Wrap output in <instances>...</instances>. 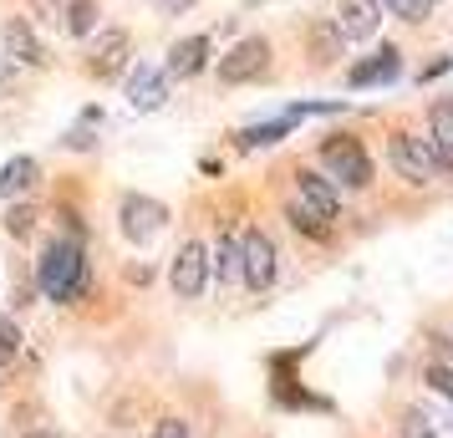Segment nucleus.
Wrapping results in <instances>:
<instances>
[{"label":"nucleus","mask_w":453,"mask_h":438,"mask_svg":"<svg viewBox=\"0 0 453 438\" xmlns=\"http://www.w3.org/2000/svg\"><path fill=\"white\" fill-rule=\"evenodd\" d=\"M36 286H42L46 301H62V306H77L92 286V271H87V250L82 240H46L42 260H36Z\"/></svg>","instance_id":"nucleus-1"},{"label":"nucleus","mask_w":453,"mask_h":438,"mask_svg":"<svg viewBox=\"0 0 453 438\" xmlns=\"http://www.w3.org/2000/svg\"><path fill=\"white\" fill-rule=\"evenodd\" d=\"M392 168H397V179L412 188H428L438 184V179H449V158L433 148V138H423V133H392Z\"/></svg>","instance_id":"nucleus-2"},{"label":"nucleus","mask_w":453,"mask_h":438,"mask_svg":"<svg viewBox=\"0 0 453 438\" xmlns=\"http://www.w3.org/2000/svg\"><path fill=\"white\" fill-rule=\"evenodd\" d=\"M321 164H326V173L336 184H347V188L372 184V158L357 138H326V143H321Z\"/></svg>","instance_id":"nucleus-3"},{"label":"nucleus","mask_w":453,"mask_h":438,"mask_svg":"<svg viewBox=\"0 0 453 438\" xmlns=\"http://www.w3.org/2000/svg\"><path fill=\"white\" fill-rule=\"evenodd\" d=\"M209 245L204 240H188L184 250L173 255V265H168V286H173V296L179 301H199V296L209 291Z\"/></svg>","instance_id":"nucleus-4"},{"label":"nucleus","mask_w":453,"mask_h":438,"mask_svg":"<svg viewBox=\"0 0 453 438\" xmlns=\"http://www.w3.org/2000/svg\"><path fill=\"white\" fill-rule=\"evenodd\" d=\"M270 72V42L265 36H245V42H234L219 57V82L225 87H240V82H260Z\"/></svg>","instance_id":"nucleus-5"},{"label":"nucleus","mask_w":453,"mask_h":438,"mask_svg":"<svg viewBox=\"0 0 453 438\" xmlns=\"http://www.w3.org/2000/svg\"><path fill=\"white\" fill-rule=\"evenodd\" d=\"M164 225H168V209L158 199H148V194H123L118 199V230H123V240L148 245Z\"/></svg>","instance_id":"nucleus-6"},{"label":"nucleus","mask_w":453,"mask_h":438,"mask_svg":"<svg viewBox=\"0 0 453 438\" xmlns=\"http://www.w3.org/2000/svg\"><path fill=\"white\" fill-rule=\"evenodd\" d=\"M240 280L250 291H270L275 286V245H270L265 230L240 234Z\"/></svg>","instance_id":"nucleus-7"},{"label":"nucleus","mask_w":453,"mask_h":438,"mask_svg":"<svg viewBox=\"0 0 453 438\" xmlns=\"http://www.w3.org/2000/svg\"><path fill=\"white\" fill-rule=\"evenodd\" d=\"M331 26H336L342 42H372L377 26H382V0H336Z\"/></svg>","instance_id":"nucleus-8"},{"label":"nucleus","mask_w":453,"mask_h":438,"mask_svg":"<svg viewBox=\"0 0 453 438\" xmlns=\"http://www.w3.org/2000/svg\"><path fill=\"white\" fill-rule=\"evenodd\" d=\"M0 46H5V57L11 62H21V66H46L51 62V51L42 46V36L31 31V21H5V31H0Z\"/></svg>","instance_id":"nucleus-9"},{"label":"nucleus","mask_w":453,"mask_h":438,"mask_svg":"<svg viewBox=\"0 0 453 438\" xmlns=\"http://www.w3.org/2000/svg\"><path fill=\"white\" fill-rule=\"evenodd\" d=\"M127 51H133V36H127V31H107V36H97L92 57H87V72L107 82V77H118L127 66Z\"/></svg>","instance_id":"nucleus-10"},{"label":"nucleus","mask_w":453,"mask_h":438,"mask_svg":"<svg viewBox=\"0 0 453 438\" xmlns=\"http://www.w3.org/2000/svg\"><path fill=\"white\" fill-rule=\"evenodd\" d=\"M296 199L311 209V214H321V219H336L342 214V199H336V188H331V179H321V173H311V168H301L296 173Z\"/></svg>","instance_id":"nucleus-11"},{"label":"nucleus","mask_w":453,"mask_h":438,"mask_svg":"<svg viewBox=\"0 0 453 438\" xmlns=\"http://www.w3.org/2000/svg\"><path fill=\"white\" fill-rule=\"evenodd\" d=\"M209 62V36H184V42L168 51V62H164V77L168 82H184V77H199Z\"/></svg>","instance_id":"nucleus-12"},{"label":"nucleus","mask_w":453,"mask_h":438,"mask_svg":"<svg viewBox=\"0 0 453 438\" xmlns=\"http://www.w3.org/2000/svg\"><path fill=\"white\" fill-rule=\"evenodd\" d=\"M397 72H403V51H397V46H382V51H372L367 62L351 66L347 82L351 87H377V82H392Z\"/></svg>","instance_id":"nucleus-13"},{"label":"nucleus","mask_w":453,"mask_h":438,"mask_svg":"<svg viewBox=\"0 0 453 438\" xmlns=\"http://www.w3.org/2000/svg\"><path fill=\"white\" fill-rule=\"evenodd\" d=\"M127 97H133V107H138V112L164 107V103H168V77H164V66H138V72H133V82H127Z\"/></svg>","instance_id":"nucleus-14"},{"label":"nucleus","mask_w":453,"mask_h":438,"mask_svg":"<svg viewBox=\"0 0 453 438\" xmlns=\"http://www.w3.org/2000/svg\"><path fill=\"white\" fill-rule=\"evenodd\" d=\"M36 184H42V164L36 158H11L0 168V199H26Z\"/></svg>","instance_id":"nucleus-15"},{"label":"nucleus","mask_w":453,"mask_h":438,"mask_svg":"<svg viewBox=\"0 0 453 438\" xmlns=\"http://www.w3.org/2000/svg\"><path fill=\"white\" fill-rule=\"evenodd\" d=\"M428 138H433V148H438V153L453 164V97H438V103H433V112H428Z\"/></svg>","instance_id":"nucleus-16"},{"label":"nucleus","mask_w":453,"mask_h":438,"mask_svg":"<svg viewBox=\"0 0 453 438\" xmlns=\"http://www.w3.org/2000/svg\"><path fill=\"white\" fill-rule=\"evenodd\" d=\"M290 123H296V118H275V123H255V127H245V133H234V143L240 148H265V143H280V138H286L290 133Z\"/></svg>","instance_id":"nucleus-17"},{"label":"nucleus","mask_w":453,"mask_h":438,"mask_svg":"<svg viewBox=\"0 0 453 438\" xmlns=\"http://www.w3.org/2000/svg\"><path fill=\"white\" fill-rule=\"evenodd\" d=\"M209 271L219 275V280H240V234H225V240H219V250L209 255Z\"/></svg>","instance_id":"nucleus-18"},{"label":"nucleus","mask_w":453,"mask_h":438,"mask_svg":"<svg viewBox=\"0 0 453 438\" xmlns=\"http://www.w3.org/2000/svg\"><path fill=\"white\" fill-rule=\"evenodd\" d=\"M286 219H290V225H296L301 234H311V240H326V234H331L326 219H321V214H311L301 199H290V204H286Z\"/></svg>","instance_id":"nucleus-19"},{"label":"nucleus","mask_w":453,"mask_h":438,"mask_svg":"<svg viewBox=\"0 0 453 438\" xmlns=\"http://www.w3.org/2000/svg\"><path fill=\"white\" fill-rule=\"evenodd\" d=\"M92 26H97V0H72L66 5V31L82 42V36H92Z\"/></svg>","instance_id":"nucleus-20"},{"label":"nucleus","mask_w":453,"mask_h":438,"mask_svg":"<svg viewBox=\"0 0 453 438\" xmlns=\"http://www.w3.org/2000/svg\"><path fill=\"white\" fill-rule=\"evenodd\" d=\"M36 219H42V214H36V204H16L11 214H5V230H11V240H31V234H36Z\"/></svg>","instance_id":"nucleus-21"},{"label":"nucleus","mask_w":453,"mask_h":438,"mask_svg":"<svg viewBox=\"0 0 453 438\" xmlns=\"http://www.w3.org/2000/svg\"><path fill=\"white\" fill-rule=\"evenodd\" d=\"M21 357V327L11 316H0V367H11Z\"/></svg>","instance_id":"nucleus-22"},{"label":"nucleus","mask_w":453,"mask_h":438,"mask_svg":"<svg viewBox=\"0 0 453 438\" xmlns=\"http://www.w3.org/2000/svg\"><path fill=\"white\" fill-rule=\"evenodd\" d=\"M388 11L397 16V21L418 26V21H428L433 16V0H388Z\"/></svg>","instance_id":"nucleus-23"},{"label":"nucleus","mask_w":453,"mask_h":438,"mask_svg":"<svg viewBox=\"0 0 453 438\" xmlns=\"http://www.w3.org/2000/svg\"><path fill=\"white\" fill-rule=\"evenodd\" d=\"M316 62H331L336 57V46H342V36H336V26H316Z\"/></svg>","instance_id":"nucleus-24"},{"label":"nucleus","mask_w":453,"mask_h":438,"mask_svg":"<svg viewBox=\"0 0 453 438\" xmlns=\"http://www.w3.org/2000/svg\"><path fill=\"white\" fill-rule=\"evenodd\" d=\"M403 438H433V418L408 408V413H403Z\"/></svg>","instance_id":"nucleus-25"},{"label":"nucleus","mask_w":453,"mask_h":438,"mask_svg":"<svg viewBox=\"0 0 453 438\" xmlns=\"http://www.w3.org/2000/svg\"><path fill=\"white\" fill-rule=\"evenodd\" d=\"M423 377H428V382H433V388H438L443 397H453V367H443V362H433V367H428Z\"/></svg>","instance_id":"nucleus-26"},{"label":"nucleus","mask_w":453,"mask_h":438,"mask_svg":"<svg viewBox=\"0 0 453 438\" xmlns=\"http://www.w3.org/2000/svg\"><path fill=\"white\" fill-rule=\"evenodd\" d=\"M153 438H188V423L184 418H164V423L153 428Z\"/></svg>","instance_id":"nucleus-27"},{"label":"nucleus","mask_w":453,"mask_h":438,"mask_svg":"<svg viewBox=\"0 0 453 438\" xmlns=\"http://www.w3.org/2000/svg\"><path fill=\"white\" fill-rule=\"evenodd\" d=\"M62 143H66V148H92L97 138H92V127H72V133H66Z\"/></svg>","instance_id":"nucleus-28"},{"label":"nucleus","mask_w":453,"mask_h":438,"mask_svg":"<svg viewBox=\"0 0 453 438\" xmlns=\"http://www.w3.org/2000/svg\"><path fill=\"white\" fill-rule=\"evenodd\" d=\"M31 11H36L42 21H57V16H62V0H31Z\"/></svg>","instance_id":"nucleus-29"},{"label":"nucleus","mask_w":453,"mask_h":438,"mask_svg":"<svg viewBox=\"0 0 453 438\" xmlns=\"http://www.w3.org/2000/svg\"><path fill=\"white\" fill-rule=\"evenodd\" d=\"M153 5H158L164 16H184V11H188V5H194V0H153Z\"/></svg>","instance_id":"nucleus-30"},{"label":"nucleus","mask_w":453,"mask_h":438,"mask_svg":"<svg viewBox=\"0 0 453 438\" xmlns=\"http://www.w3.org/2000/svg\"><path fill=\"white\" fill-rule=\"evenodd\" d=\"M11 87H16V72H11V62H5V57H0V92H11Z\"/></svg>","instance_id":"nucleus-31"},{"label":"nucleus","mask_w":453,"mask_h":438,"mask_svg":"<svg viewBox=\"0 0 453 438\" xmlns=\"http://www.w3.org/2000/svg\"><path fill=\"white\" fill-rule=\"evenodd\" d=\"M26 438H57V434H46V428H42V434H26Z\"/></svg>","instance_id":"nucleus-32"}]
</instances>
